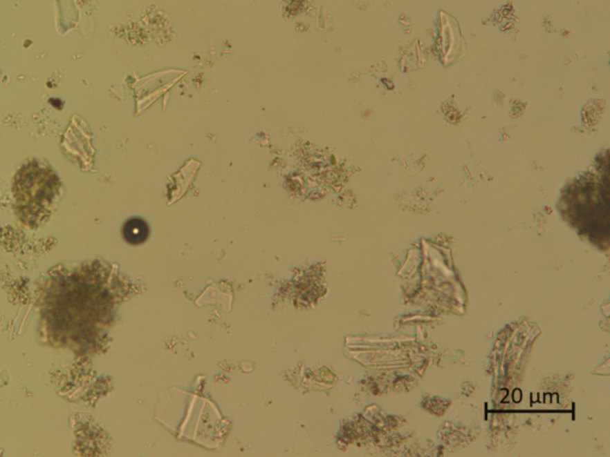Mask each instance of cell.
I'll list each match as a JSON object with an SVG mask.
<instances>
[{"mask_svg":"<svg viewBox=\"0 0 610 457\" xmlns=\"http://www.w3.org/2000/svg\"><path fill=\"white\" fill-rule=\"evenodd\" d=\"M122 235L130 246H140L147 241L149 236V226L141 218H131L127 220L122 228Z\"/></svg>","mask_w":610,"mask_h":457,"instance_id":"6da1fadb","label":"cell"}]
</instances>
